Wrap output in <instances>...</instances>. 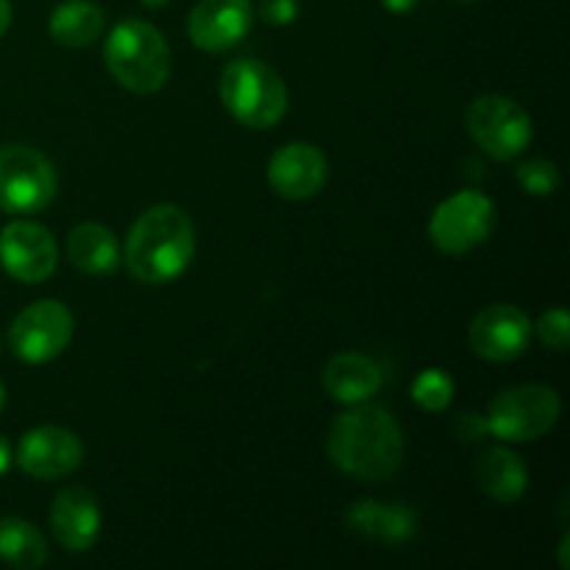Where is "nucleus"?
<instances>
[{
    "instance_id": "f257e3e1",
    "label": "nucleus",
    "mask_w": 570,
    "mask_h": 570,
    "mask_svg": "<svg viewBox=\"0 0 570 570\" xmlns=\"http://www.w3.org/2000/svg\"><path fill=\"white\" fill-rule=\"evenodd\" d=\"M328 456L348 476L384 482L404 462V432L384 406L362 401L332 423Z\"/></svg>"
},
{
    "instance_id": "f03ea898",
    "label": "nucleus",
    "mask_w": 570,
    "mask_h": 570,
    "mask_svg": "<svg viewBox=\"0 0 570 570\" xmlns=\"http://www.w3.org/2000/svg\"><path fill=\"white\" fill-rule=\"evenodd\" d=\"M195 256V226L184 209L159 204L137 217L126 239V267L142 284L176 282Z\"/></svg>"
},
{
    "instance_id": "7ed1b4c3",
    "label": "nucleus",
    "mask_w": 570,
    "mask_h": 570,
    "mask_svg": "<svg viewBox=\"0 0 570 570\" xmlns=\"http://www.w3.org/2000/svg\"><path fill=\"white\" fill-rule=\"evenodd\" d=\"M106 67L120 87L150 95L167 83L173 56L159 28L145 20H122L106 37Z\"/></svg>"
},
{
    "instance_id": "20e7f679",
    "label": "nucleus",
    "mask_w": 570,
    "mask_h": 570,
    "mask_svg": "<svg viewBox=\"0 0 570 570\" xmlns=\"http://www.w3.org/2000/svg\"><path fill=\"white\" fill-rule=\"evenodd\" d=\"M220 98L228 115L245 128L278 126L287 115V87L265 61L237 59L220 76Z\"/></svg>"
},
{
    "instance_id": "39448f33",
    "label": "nucleus",
    "mask_w": 570,
    "mask_h": 570,
    "mask_svg": "<svg viewBox=\"0 0 570 570\" xmlns=\"http://www.w3.org/2000/svg\"><path fill=\"white\" fill-rule=\"evenodd\" d=\"M562 401L546 384H518L493 399L488 410V432L504 443H532L560 421Z\"/></svg>"
},
{
    "instance_id": "423d86ee",
    "label": "nucleus",
    "mask_w": 570,
    "mask_h": 570,
    "mask_svg": "<svg viewBox=\"0 0 570 570\" xmlns=\"http://www.w3.org/2000/svg\"><path fill=\"white\" fill-rule=\"evenodd\" d=\"M465 126L473 142L499 161L521 156L534 134L529 111L504 95H482L473 100L465 111Z\"/></svg>"
},
{
    "instance_id": "0eeeda50",
    "label": "nucleus",
    "mask_w": 570,
    "mask_h": 570,
    "mask_svg": "<svg viewBox=\"0 0 570 570\" xmlns=\"http://www.w3.org/2000/svg\"><path fill=\"white\" fill-rule=\"evenodd\" d=\"M56 198V170L39 150L26 145L0 148V209L33 215Z\"/></svg>"
},
{
    "instance_id": "6e6552de",
    "label": "nucleus",
    "mask_w": 570,
    "mask_h": 570,
    "mask_svg": "<svg viewBox=\"0 0 570 570\" xmlns=\"http://www.w3.org/2000/svg\"><path fill=\"white\" fill-rule=\"evenodd\" d=\"M495 206L479 189H465L434 209L429 220V237L443 254H468L493 234Z\"/></svg>"
},
{
    "instance_id": "1a4fd4ad",
    "label": "nucleus",
    "mask_w": 570,
    "mask_h": 570,
    "mask_svg": "<svg viewBox=\"0 0 570 570\" xmlns=\"http://www.w3.org/2000/svg\"><path fill=\"white\" fill-rule=\"evenodd\" d=\"M72 340V315L59 301H37L14 317L9 328L11 351L28 365L56 360Z\"/></svg>"
},
{
    "instance_id": "9d476101",
    "label": "nucleus",
    "mask_w": 570,
    "mask_h": 570,
    "mask_svg": "<svg viewBox=\"0 0 570 570\" xmlns=\"http://www.w3.org/2000/svg\"><path fill=\"white\" fill-rule=\"evenodd\" d=\"M59 250L50 232L39 223L14 220L0 234V265L22 284H39L53 276Z\"/></svg>"
},
{
    "instance_id": "9b49d317",
    "label": "nucleus",
    "mask_w": 570,
    "mask_h": 570,
    "mask_svg": "<svg viewBox=\"0 0 570 570\" xmlns=\"http://www.w3.org/2000/svg\"><path fill=\"white\" fill-rule=\"evenodd\" d=\"M473 354L490 362H512L529 348L532 321L512 304H493L479 312L471 323Z\"/></svg>"
},
{
    "instance_id": "f8f14e48",
    "label": "nucleus",
    "mask_w": 570,
    "mask_h": 570,
    "mask_svg": "<svg viewBox=\"0 0 570 570\" xmlns=\"http://www.w3.org/2000/svg\"><path fill=\"white\" fill-rule=\"evenodd\" d=\"M83 445L76 432L61 426H39L22 434L17 445V465L33 479H61L78 471Z\"/></svg>"
},
{
    "instance_id": "ddd939ff",
    "label": "nucleus",
    "mask_w": 570,
    "mask_h": 570,
    "mask_svg": "<svg viewBox=\"0 0 570 570\" xmlns=\"http://www.w3.org/2000/svg\"><path fill=\"white\" fill-rule=\"evenodd\" d=\"M254 26L250 0H200L187 17V37L195 48L220 53L248 37Z\"/></svg>"
},
{
    "instance_id": "4468645a",
    "label": "nucleus",
    "mask_w": 570,
    "mask_h": 570,
    "mask_svg": "<svg viewBox=\"0 0 570 570\" xmlns=\"http://www.w3.org/2000/svg\"><path fill=\"white\" fill-rule=\"evenodd\" d=\"M328 178V161L315 145L289 142L273 154L267 165V181L273 193L287 200L315 198Z\"/></svg>"
},
{
    "instance_id": "2eb2a0df",
    "label": "nucleus",
    "mask_w": 570,
    "mask_h": 570,
    "mask_svg": "<svg viewBox=\"0 0 570 570\" xmlns=\"http://www.w3.org/2000/svg\"><path fill=\"white\" fill-rule=\"evenodd\" d=\"M50 529L61 549L72 554L89 551L100 534L98 499L87 488L61 490L50 507Z\"/></svg>"
},
{
    "instance_id": "dca6fc26",
    "label": "nucleus",
    "mask_w": 570,
    "mask_h": 570,
    "mask_svg": "<svg viewBox=\"0 0 570 570\" xmlns=\"http://www.w3.org/2000/svg\"><path fill=\"white\" fill-rule=\"evenodd\" d=\"M351 532L376 543H406L417 532V515L404 504H382V501H360L345 515Z\"/></svg>"
},
{
    "instance_id": "f3484780",
    "label": "nucleus",
    "mask_w": 570,
    "mask_h": 570,
    "mask_svg": "<svg viewBox=\"0 0 570 570\" xmlns=\"http://www.w3.org/2000/svg\"><path fill=\"white\" fill-rule=\"evenodd\" d=\"M323 387L340 404H362L382 390V371L371 356L337 354L323 367Z\"/></svg>"
},
{
    "instance_id": "a211bd4d",
    "label": "nucleus",
    "mask_w": 570,
    "mask_h": 570,
    "mask_svg": "<svg viewBox=\"0 0 570 570\" xmlns=\"http://www.w3.org/2000/svg\"><path fill=\"white\" fill-rule=\"evenodd\" d=\"M479 488L499 504H515L529 488V473L521 456L510 449H488L476 465Z\"/></svg>"
},
{
    "instance_id": "6ab92c4d",
    "label": "nucleus",
    "mask_w": 570,
    "mask_h": 570,
    "mask_svg": "<svg viewBox=\"0 0 570 570\" xmlns=\"http://www.w3.org/2000/svg\"><path fill=\"white\" fill-rule=\"evenodd\" d=\"M67 256L78 271L89 276H106L120 265V243L111 228L100 223H81L67 237Z\"/></svg>"
},
{
    "instance_id": "aec40b11",
    "label": "nucleus",
    "mask_w": 570,
    "mask_h": 570,
    "mask_svg": "<svg viewBox=\"0 0 570 570\" xmlns=\"http://www.w3.org/2000/svg\"><path fill=\"white\" fill-rule=\"evenodd\" d=\"M106 14L92 0H65L50 14V37L65 48H87L104 33Z\"/></svg>"
},
{
    "instance_id": "412c9836",
    "label": "nucleus",
    "mask_w": 570,
    "mask_h": 570,
    "mask_svg": "<svg viewBox=\"0 0 570 570\" xmlns=\"http://www.w3.org/2000/svg\"><path fill=\"white\" fill-rule=\"evenodd\" d=\"M0 560L11 568L37 570L48 562V543L33 523L0 518Z\"/></svg>"
},
{
    "instance_id": "4be33fe9",
    "label": "nucleus",
    "mask_w": 570,
    "mask_h": 570,
    "mask_svg": "<svg viewBox=\"0 0 570 570\" xmlns=\"http://www.w3.org/2000/svg\"><path fill=\"white\" fill-rule=\"evenodd\" d=\"M412 401L426 412H443L454 401V379L440 367H426L412 382Z\"/></svg>"
},
{
    "instance_id": "5701e85b",
    "label": "nucleus",
    "mask_w": 570,
    "mask_h": 570,
    "mask_svg": "<svg viewBox=\"0 0 570 570\" xmlns=\"http://www.w3.org/2000/svg\"><path fill=\"white\" fill-rule=\"evenodd\" d=\"M515 178L518 184H521V189H527L529 195H538V198L554 195L557 187H560V170H557L554 161L549 159L523 161L515 170Z\"/></svg>"
},
{
    "instance_id": "b1692460",
    "label": "nucleus",
    "mask_w": 570,
    "mask_h": 570,
    "mask_svg": "<svg viewBox=\"0 0 570 570\" xmlns=\"http://www.w3.org/2000/svg\"><path fill=\"white\" fill-rule=\"evenodd\" d=\"M538 337L543 340V345L554 351H568L570 343V317L566 309H549L538 321Z\"/></svg>"
},
{
    "instance_id": "393cba45",
    "label": "nucleus",
    "mask_w": 570,
    "mask_h": 570,
    "mask_svg": "<svg viewBox=\"0 0 570 570\" xmlns=\"http://www.w3.org/2000/svg\"><path fill=\"white\" fill-rule=\"evenodd\" d=\"M259 14L271 26H289L298 17V0H262Z\"/></svg>"
},
{
    "instance_id": "a878e982",
    "label": "nucleus",
    "mask_w": 570,
    "mask_h": 570,
    "mask_svg": "<svg viewBox=\"0 0 570 570\" xmlns=\"http://www.w3.org/2000/svg\"><path fill=\"white\" fill-rule=\"evenodd\" d=\"M488 432V421H484L482 415H476V412H465V415H460V421H456V438L465 440V443H476V440H482Z\"/></svg>"
},
{
    "instance_id": "bb28decb",
    "label": "nucleus",
    "mask_w": 570,
    "mask_h": 570,
    "mask_svg": "<svg viewBox=\"0 0 570 570\" xmlns=\"http://www.w3.org/2000/svg\"><path fill=\"white\" fill-rule=\"evenodd\" d=\"M382 3H384V9L393 11V14H404V11L415 9L417 0H382Z\"/></svg>"
},
{
    "instance_id": "cd10ccee",
    "label": "nucleus",
    "mask_w": 570,
    "mask_h": 570,
    "mask_svg": "<svg viewBox=\"0 0 570 570\" xmlns=\"http://www.w3.org/2000/svg\"><path fill=\"white\" fill-rule=\"evenodd\" d=\"M9 26H11V3L9 0H0V37L9 31Z\"/></svg>"
},
{
    "instance_id": "c85d7f7f",
    "label": "nucleus",
    "mask_w": 570,
    "mask_h": 570,
    "mask_svg": "<svg viewBox=\"0 0 570 570\" xmlns=\"http://www.w3.org/2000/svg\"><path fill=\"white\" fill-rule=\"evenodd\" d=\"M9 465H11V445L6 443V438L0 434V473L9 471Z\"/></svg>"
},
{
    "instance_id": "c756f323",
    "label": "nucleus",
    "mask_w": 570,
    "mask_h": 570,
    "mask_svg": "<svg viewBox=\"0 0 570 570\" xmlns=\"http://www.w3.org/2000/svg\"><path fill=\"white\" fill-rule=\"evenodd\" d=\"M568 546H570V538L566 534V538L560 540V566L566 568V570L570 568V562H568Z\"/></svg>"
},
{
    "instance_id": "7c9ffc66",
    "label": "nucleus",
    "mask_w": 570,
    "mask_h": 570,
    "mask_svg": "<svg viewBox=\"0 0 570 570\" xmlns=\"http://www.w3.org/2000/svg\"><path fill=\"white\" fill-rule=\"evenodd\" d=\"M142 6H148V9H161V6H167L170 0H139Z\"/></svg>"
},
{
    "instance_id": "2f4dec72",
    "label": "nucleus",
    "mask_w": 570,
    "mask_h": 570,
    "mask_svg": "<svg viewBox=\"0 0 570 570\" xmlns=\"http://www.w3.org/2000/svg\"><path fill=\"white\" fill-rule=\"evenodd\" d=\"M6 406V390H3V384H0V410H3Z\"/></svg>"
},
{
    "instance_id": "473e14b6",
    "label": "nucleus",
    "mask_w": 570,
    "mask_h": 570,
    "mask_svg": "<svg viewBox=\"0 0 570 570\" xmlns=\"http://www.w3.org/2000/svg\"><path fill=\"white\" fill-rule=\"evenodd\" d=\"M460 3H471V0H460Z\"/></svg>"
}]
</instances>
